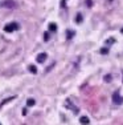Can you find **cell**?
<instances>
[{
  "mask_svg": "<svg viewBox=\"0 0 123 125\" xmlns=\"http://www.w3.org/2000/svg\"><path fill=\"white\" fill-rule=\"evenodd\" d=\"M49 31H50V32H56V31H57V25H56L54 23H50V24H49Z\"/></svg>",
  "mask_w": 123,
  "mask_h": 125,
  "instance_id": "10",
  "label": "cell"
},
{
  "mask_svg": "<svg viewBox=\"0 0 123 125\" xmlns=\"http://www.w3.org/2000/svg\"><path fill=\"white\" fill-rule=\"evenodd\" d=\"M74 36V31H68V39H72Z\"/></svg>",
  "mask_w": 123,
  "mask_h": 125,
  "instance_id": "13",
  "label": "cell"
},
{
  "mask_svg": "<svg viewBox=\"0 0 123 125\" xmlns=\"http://www.w3.org/2000/svg\"><path fill=\"white\" fill-rule=\"evenodd\" d=\"M27 113H28V111H27V109H23V115L25 116V115H27Z\"/></svg>",
  "mask_w": 123,
  "mask_h": 125,
  "instance_id": "18",
  "label": "cell"
},
{
  "mask_svg": "<svg viewBox=\"0 0 123 125\" xmlns=\"http://www.w3.org/2000/svg\"><path fill=\"white\" fill-rule=\"evenodd\" d=\"M80 123H81L82 125H89L90 120H89V117H87V116H81V118H80Z\"/></svg>",
  "mask_w": 123,
  "mask_h": 125,
  "instance_id": "5",
  "label": "cell"
},
{
  "mask_svg": "<svg viewBox=\"0 0 123 125\" xmlns=\"http://www.w3.org/2000/svg\"><path fill=\"white\" fill-rule=\"evenodd\" d=\"M87 7H93V0H85Z\"/></svg>",
  "mask_w": 123,
  "mask_h": 125,
  "instance_id": "14",
  "label": "cell"
},
{
  "mask_svg": "<svg viewBox=\"0 0 123 125\" xmlns=\"http://www.w3.org/2000/svg\"><path fill=\"white\" fill-rule=\"evenodd\" d=\"M107 43H109V44H111V43H115V39H109V40H107Z\"/></svg>",
  "mask_w": 123,
  "mask_h": 125,
  "instance_id": "17",
  "label": "cell"
},
{
  "mask_svg": "<svg viewBox=\"0 0 123 125\" xmlns=\"http://www.w3.org/2000/svg\"><path fill=\"white\" fill-rule=\"evenodd\" d=\"M105 81H107V83L111 81V76L110 75H106V76H105Z\"/></svg>",
  "mask_w": 123,
  "mask_h": 125,
  "instance_id": "16",
  "label": "cell"
},
{
  "mask_svg": "<svg viewBox=\"0 0 123 125\" xmlns=\"http://www.w3.org/2000/svg\"><path fill=\"white\" fill-rule=\"evenodd\" d=\"M0 125H1V124H0Z\"/></svg>",
  "mask_w": 123,
  "mask_h": 125,
  "instance_id": "21",
  "label": "cell"
},
{
  "mask_svg": "<svg viewBox=\"0 0 123 125\" xmlns=\"http://www.w3.org/2000/svg\"><path fill=\"white\" fill-rule=\"evenodd\" d=\"M121 32H122V33H123V28H122V31H121Z\"/></svg>",
  "mask_w": 123,
  "mask_h": 125,
  "instance_id": "20",
  "label": "cell"
},
{
  "mask_svg": "<svg viewBox=\"0 0 123 125\" xmlns=\"http://www.w3.org/2000/svg\"><path fill=\"white\" fill-rule=\"evenodd\" d=\"M122 83H123V73H122Z\"/></svg>",
  "mask_w": 123,
  "mask_h": 125,
  "instance_id": "19",
  "label": "cell"
},
{
  "mask_svg": "<svg viewBox=\"0 0 123 125\" xmlns=\"http://www.w3.org/2000/svg\"><path fill=\"white\" fill-rule=\"evenodd\" d=\"M15 99H16V96H12V97H8V99H5V100L3 101L1 104H0V108H1V106H4L5 104H8V103H9V101H12V100H15Z\"/></svg>",
  "mask_w": 123,
  "mask_h": 125,
  "instance_id": "7",
  "label": "cell"
},
{
  "mask_svg": "<svg viewBox=\"0 0 123 125\" xmlns=\"http://www.w3.org/2000/svg\"><path fill=\"white\" fill-rule=\"evenodd\" d=\"M66 106H68V108L69 109H72V111L73 112H74V113H78V108H77V106H74V105H73V104L72 103H70V101L68 100V101H66Z\"/></svg>",
  "mask_w": 123,
  "mask_h": 125,
  "instance_id": "6",
  "label": "cell"
},
{
  "mask_svg": "<svg viewBox=\"0 0 123 125\" xmlns=\"http://www.w3.org/2000/svg\"><path fill=\"white\" fill-rule=\"evenodd\" d=\"M49 37H50V36H49V32H45V35H44V40L48 41V40H49Z\"/></svg>",
  "mask_w": 123,
  "mask_h": 125,
  "instance_id": "15",
  "label": "cell"
},
{
  "mask_svg": "<svg viewBox=\"0 0 123 125\" xmlns=\"http://www.w3.org/2000/svg\"><path fill=\"white\" fill-rule=\"evenodd\" d=\"M20 28L19 23L13 21V23H8V24L4 25V32H7V33H12V32L17 31V29Z\"/></svg>",
  "mask_w": 123,
  "mask_h": 125,
  "instance_id": "1",
  "label": "cell"
},
{
  "mask_svg": "<svg viewBox=\"0 0 123 125\" xmlns=\"http://www.w3.org/2000/svg\"><path fill=\"white\" fill-rule=\"evenodd\" d=\"M82 20H83V17H82V15L81 13H77V16H75V23H82Z\"/></svg>",
  "mask_w": 123,
  "mask_h": 125,
  "instance_id": "11",
  "label": "cell"
},
{
  "mask_svg": "<svg viewBox=\"0 0 123 125\" xmlns=\"http://www.w3.org/2000/svg\"><path fill=\"white\" fill-rule=\"evenodd\" d=\"M36 104V100L34 99H28L27 100V106H33Z\"/></svg>",
  "mask_w": 123,
  "mask_h": 125,
  "instance_id": "9",
  "label": "cell"
},
{
  "mask_svg": "<svg viewBox=\"0 0 123 125\" xmlns=\"http://www.w3.org/2000/svg\"><path fill=\"white\" fill-rule=\"evenodd\" d=\"M101 53H102V55H107V53H109V48H102Z\"/></svg>",
  "mask_w": 123,
  "mask_h": 125,
  "instance_id": "12",
  "label": "cell"
},
{
  "mask_svg": "<svg viewBox=\"0 0 123 125\" xmlns=\"http://www.w3.org/2000/svg\"><path fill=\"white\" fill-rule=\"evenodd\" d=\"M28 69H29V72H31V73H33V75H36V73H37V68L34 67V65H29V67H28Z\"/></svg>",
  "mask_w": 123,
  "mask_h": 125,
  "instance_id": "8",
  "label": "cell"
},
{
  "mask_svg": "<svg viewBox=\"0 0 123 125\" xmlns=\"http://www.w3.org/2000/svg\"><path fill=\"white\" fill-rule=\"evenodd\" d=\"M0 5H1V8H5V10H13V8L17 7L15 0H4V1H1Z\"/></svg>",
  "mask_w": 123,
  "mask_h": 125,
  "instance_id": "2",
  "label": "cell"
},
{
  "mask_svg": "<svg viewBox=\"0 0 123 125\" xmlns=\"http://www.w3.org/2000/svg\"><path fill=\"white\" fill-rule=\"evenodd\" d=\"M113 103L116 104V105H121V104L123 103V97L121 96V94H119L118 91L114 92V94H113Z\"/></svg>",
  "mask_w": 123,
  "mask_h": 125,
  "instance_id": "3",
  "label": "cell"
},
{
  "mask_svg": "<svg viewBox=\"0 0 123 125\" xmlns=\"http://www.w3.org/2000/svg\"><path fill=\"white\" fill-rule=\"evenodd\" d=\"M46 57H48V55L46 53H39L37 55V57H36V60H37V62H44L46 60Z\"/></svg>",
  "mask_w": 123,
  "mask_h": 125,
  "instance_id": "4",
  "label": "cell"
}]
</instances>
